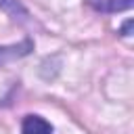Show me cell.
Instances as JSON below:
<instances>
[{"label": "cell", "mask_w": 134, "mask_h": 134, "mask_svg": "<svg viewBox=\"0 0 134 134\" xmlns=\"http://www.w3.org/2000/svg\"><path fill=\"white\" fill-rule=\"evenodd\" d=\"M31 48H34V42H31V40H25V42L13 44V46H2V48H0V65L8 63V61H13V59L25 57Z\"/></svg>", "instance_id": "obj_2"}, {"label": "cell", "mask_w": 134, "mask_h": 134, "mask_svg": "<svg viewBox=\"0 0 134 134\" xmlns=\"http://www.w3.org/2000/svg\"><path fill=\"white\" fill-rule=\"evenodd\" d=\"M21 134H52V124L40 115H25L21 124Z\"/></svg>", "instance_id": "obj_1"}, {"label": "cell", "mask_w": 134, "mask_h": 134, "mask_svg": "<svg viewBox=\"0 0 134 134\" xmlns=\"http://www.w3.org/2000/svg\"><path fill=\"white\" fill-rule=\"evenodd\" d=\"M130 27H132V21H128V23L121 27V36H130Z\"/></svg>", "instance_id": "obj_5"}, {"label": "cell", "mask_w": 134, "mask_h": 134, "mask_svg": "<svg viewBox=\"0 0 134 134\" xmlns=\"http://www.w3.org/2000/svg\"><path fill=\"white\" fill-rule=\"evenodd\" d=\"M90 2L100 13H121V10L132 8L134 4V0H90Z\"/></svg>", "instance_id": "obj_3"}, {"label": "cell", "mask_w": 134, "mask_h": 134, "mask_svg": "<svg viewBox=\"0 0 134 134\" xmlns=\"http://www.w3.org/2000/svg\"><path fill=\"white\" fill-rule=\"evenodd\" d=\"M0 8H4L8 15H13V19H25L27 17V10L21 6L19 0H0Z\"/></svg>", "instance_id": "obj_4"}]
</instances>
